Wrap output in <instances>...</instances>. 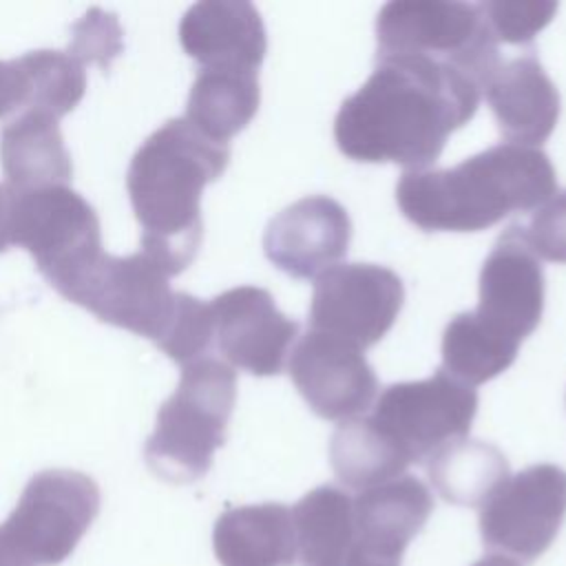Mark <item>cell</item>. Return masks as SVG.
Returning a JSON list of instances; mask_svg holds the SVG:
<instances>
[{
	"instance_id": "cell-1",
	"label": "cell",
	"mask_w": 566,
	"mask_h": 566,
	"mask_svg": "<svg viewBox=\"0 0 566 566\" xmlns=\"http://www.w3.org/2000/svg\"><path fill=\"white\" fill-rule=\"evenodd\" d=\"M482 86L464 71L422 55H378L367 82L334 119L338 150L363 164L427 170L447 137L480 106Z\"/></svg>"
},
{
	"instance_id": "cell-2",
	"label": "cell",
	"mask_w": 566,
	"mask_h": 566,
	"mask_svg": "<svg viewBox=\"0 0 566 566\" xmlns=\"http://www.w3.org/2000/svg\"><path fill=\"white\" fill-rule=\"evenodd\" d=\"M230 161L228 144L212 142L186 117H172L144 139L130 159L126 188L142 226V252L168 276L184 272L203 237L201 192Z\"/></svg>"
},
{
	"instance_id": "cell-3",
	"label": "cell",
	"mask_w": 566,
	"mask_h": 566,
	"mask_svg": "<svg viewBox=\"0 0 566 566\" xmlns=\"http://www.w3.org/2000/svg\"><path fill=\"white\" fill-rule=\"evenodd\" d=\"M555 190L548 155L506 142L453 168L402 172L396 203L424 232H480L517 210L542 206Z\"/></svg>"
},
{
	"instance_id": "cell-4",
	"label": "cell",
	"mask_w": 566,
	"mask_h": 566,
	"mask_svg": "<svg viewBox=\"0 0 566 566\" xmlns=\"http://www.w3.org/2000/svg\"><path fill=\"white\" fill-rule=\"evenodd\" d=\"M237 400L234 369L214 356L181 367L177 389L157 409L155 431L144 444L148 469L172 484L203 478L226 442Z\"/></svg>"
},
{
	"instance_id": "cell-5",
	"label": "cell",
	"mask_w": 566,
	"mask_h": 566,
	"mask_svg": "<svg viewBox=\"0 0 566 566\" xmlns=\"http://www.w3.org/2000/svg\"><path fill=\"white\" fill-rule=\"evenodd\" d=\"M99 513V486L73 469L35 473L11 515L0 524V544L24 566L64 562Z\"/></svg>"
},
{
	"instance_id": "cell-6",
	"label": "cell",
	"mask_w": 566,
	"mask_h": 566,
	"mask_svg": "<svg viewBox=\"0 0 566 566\" xmlns=\"http://www.w3.org/2000/svg\"><path fill=\"white\" fill-rule=\"evenodd\" d=\"M9 241L31 252L60 294L104 252L95 208L69 186L13 190Z\"/></svg>"
},
{
	"instance_id": "cell-7",
	"label": "cell",
	"mask_w": 566,
	"mask_h": 566,
	"mask_svg": "<svg viewBox=\"0 0 566 566\" xmlns=\"http://www.w3.org/2000/svg\"><path fill=\"white\" fill-rule=\"evenodd\" d=\"M378 55H422L447 62L480 86L497 66V42L480 7L467 2L396 0L376 18Z\"/></svg>"
},
{
	"instance_id": "cell-8",
	"label": "cell",
	"mask_w": 566,
	"mask_h": 566,
	"mask_svg": "<svg viewBox=\"0 0 566 566\" xmlns=\"http://www.w3.org/2000/svg\"><path fill=\"white\" fill-rule=\"evenodd\" d=\"M168 274L142 250L128 256L102 252L62 294L102 323L150 338L164 336L177 305Z\"/></svg>"
},
{
	"instance_id": "cell-9",
	"label": "cell",
	"mask_w": 566,
	"mask_h": 566,
	"mask_svg": "<svg viewBox=\"0 0 566 566\" xmlns=\"http://www.w3.org/2000/svg\"><path fill=\"white\" fill-rule=\"evenodd\" d=\"M475 411V389L438 369L429 378L385 387L369 418L411 462H427L440 447L467 438Z\"/></svg>"
},
{
	"instance_id": "cell-10",
	"label": "cell",
	"mask_w": 566,
	"mask_h": 566,
	"mask_svg": "<svg viewBox=\"0 0 566 566\" xmlns=\"http://www.w3.org/2000/svg\"><path fill=\"white\" fill-rule=\"evenodd\" d=\"M566 517V471L557 464L522 469L480 506L486 548L515 562H535L557 537Z\"/></svg>"
},
{
	"instance_id": "cell-11",
	"label": "cell",
	"mask_w": 566,
	"mask_h": 566,
	"mask_svg": "<svg viewBox=\"0 0 566 566\" xmlns=\"http://www.w3.org/2000/svg\"><path fill=\"white\" fill-rule=\"evenodd\" d=\"M405 303L400 276L376 263H343L316 276L310 329L358 349L376 345L396 323Z\"/></svg>"
},
{
	"instance_id": "cell-12",
	"label": "cell",
	"mask_w": 566,
	"mask_h": 566,
	"mask_svg": "<svg viewBox=\"0 0 566 566\" xmlns=\"http://www.w3.org/2000/svg\"><path fill=\"white\" fill-rule=\"evenodd\" d=\"M544 290V268L528 248L522 226L511 223L482 263L473 316L482 327L520 347L542 321Z\"/></svg>"
},
{
	"instance_id": "cell-13",
	"label": "cell",
	"mask_w": 566,
	"mask_h": 566,
	"mask_svg": "<svg viewBox=\"0 0 566 566\" xmlns=\"http://www.w3.org/2000/svg\"><path fill=\"white\" fill-rule=\"evenodd\" d=\"M212 343L219 354L252 376H279L290 347L298 336V323L285 316L265 287L239 285L210 301Z\"/></svg>"
},
{
	"instance_id": "cell-14",
	"label": "cell",
	"mask_w": 566,
	"mask_h": 566,
	"mask_svg": "<svg viewBox=\"0 0 566 566\" xmlns=\"http://www.w3.org/2000/svg\"><path fill=\"white\" fill-rule=\"evenodd\" d=\"M287 371L307 407L325 420L356 418L378 391L363 349L312 329L290 352Z\"/></svg>"
},
{
	"instance_id": "cell-15",
	"label": "cell",
	"mask_w": 566,
	"mask_h": 566,
	"mask_svg": "<svg viewBox=\"0 0 566 566\" xmlns=\"http://www.w3.org/2000/svg\"><path fill=\"white\" fill-rule=\"evenodd\" d=\"M352 221L332 197L310 195L270 219L263 234L265 256L294 279H314L347 254Z\"/></svg>"
},
{
	"instance_id": "cell-16",
	"label": "cell",
	"mask_w": 566,
	"mask_h": 566,
	"mask_svg": "<svg viewBox=\"0 0 566 566\" xmlns=\"http://www.w3.org/2000/svg\"><path fill=\"white\" fill-rule=\"evenodd\" d=\"M179 42L201 69L259 73L268 51L261 13L243 0L195 2L179 22Z\"/></svg>"
},
{
	"instance_id": "cell-17",
	"label": "cell",
	"mask_w": 566,
	"mask_h": 566,
	"mask_svg": "<svg viewBox=\"0 0 566 566\" xmlns=\"http://www.w3.org/2000/svg\"><path fill=\"white\" fill-rule=\"evenodd\" d=\"M482 91L509 144L535 148L555 130L562 111L559 91L533 53L500 60Z\"/></svg>"
},
{
	"instance_id": "cell-18",
	"label": "cell",
	"mask_w": 566,
	"mask_h": 566,
	"mask_svg": "<svg viewBox=\"0 0 566 566\" xmlns=\"http://www.w3.org/2000/svg\"><path fill=\"white\" fill-rule=\"evenodd\" d=\"M212 548L221 566H294L292 511L279 502L228 509L214 522Z\"/></svg>"
},
{
	"instance_id": "cell-19",
	"label": "cell",
	"mask_w": 566,
	"mask_h": 566,
	"mask_svg": "<svg viewBox=\"0 0 566 566\" xmlns=\"http://www.w3.org/2000/svg\"><path fill=\"white\" fill-rule=\"evenodd\" d=\"M0 164L7 186L13 190L66 186L73 175L57 119L38 111H24L4 124L0 130Z\"/></svg>"
},
{
	"instance_id": "cell-20",
	"label": "cell",
	"mask_w": 566,
	"mask_h": 566,
	"mask_svg": "<svg viewBox=\"0 0 566 566\" xmlns=\"http://www.w3.org/2000/svg\"><path fill=\"white\" fill-rule=\"evenodd\" d=\"M259 73L199 69L186 102V119L206 137L228 144L259 111Z\"/></svg>"
},
{
	"instance_id": "cell-21",
	"label": "cell",
	"mask_w": 566,
	"mask_h": 566,
	"mask_svg": "<svg viewBox=\"0 0 566 566\" xmlns=\"http://www.w3.org/2000/svg\"><path fill=\"white\" fill-rule=\"evenodd\" d=\"M424 464L433 489L460 506H482L509 480L504 453L491 442L471 438L440 447Z\"/></svg>"
},
{
	"instance_id": "cell-22",
	"label": "cell",
	"mask_w": 566,
	"mask_h": 566,
	"mask_svg": "<svg viewBox=\"0 0 566 566\" xmlns=\"http://www.w3.org/2000/svg\"><path fill=\"white\" fill-rule=\"evenodd\" d=\"M329 462L338 482L354 491L396 480L411 464L369 416L340 420L329 440Z\"/></svg>"
},
{
	"instance_id": "cell-23",
	"label": "cell",
	"mask_w": 566,
	"mask_h": 566,
	"mask_svg": "<svg viewBox=\"0 0 566 566\" xmlns=\"http://www.w3.org/2000/svg\"><path fill=\"white\" fill-rule=\"evenodd\" d=\"M296 562L301 566H345L352 548V495L323 484L292 509Z\"/></svg>"
},
{
	"instance_id": "cell-24",
	"label": "cell",
	"mask_w": 566,
	"mask_h": 566,
	"mask_svg": "<svg viewBox=\"0 0 566 566\" xmlns=\"http://www.w3.org/2000/svg\"><path fill=\"white\" fill-rule=\"evenodd\" d=\"M517 349V345L482 327L473 312H460L444 327L440 369L455 380L475 387L506 371L513 365Z\"/></svg>"
},
{
	"instance_id": "cell-25",
	"label": "cell",
	"mask_w": 566,
	"mask_h": 566,
	"mask_svg": "<svg viewBox=\"0 0 566 566\" xmlns=\"http://www.w3.org/2000/svg\"><path fill=\"white\" fill-rule=\"evenodd\" d=\"M24 77V111H38L53 119L71 113L86 93L84 66L64 51H29L15 57Z\"/></svg>"
},
{
	"instance_id": "cell-26",
	"label": "cell",
	"mask_w": 566,
	"mask_h": 566,
	"mask_svg": "<svg viewBox=\"0 0 566 566\" xmlns=\"http://www.w3.org/2000/svg\"><path fill=\"white\" fill-rule=\"evenodd\" d=\"M212 310L210 303H203L201 298L188 294V292H177V305L175 314L159 338L157 347L179 363L181 367L208 356V349L212 345Z\"/></svg>"
},
{
	"instance_id": "cell-27",
	"label": "cell",
	"mask_w": 566,
	"mask_h": 566,
	"mask_svg": "<svg viewBox=\"0 0 566 566\" xmlns=\"http://www.w3.org/2000/svg\"><path fill=\"white\" fill-rule=\"evenodd\" d=\"M480 13L495 38V42L506 44H531L535 35L553 20L557 13V2H511V0H489L478 2Z\"/></svg>"
},
{
	"instance_id": "cell-28",
	"label": "cell",
	"mask_w": 566,
	"mask_h": 566,
	"mask_svg": "<svg viewBox=\"0 0 566 566\" xmlns=\"http://www.w3.org/2000/svg\"><path fill=\"white\" fill-rule=\"evenodd\" d=\"M122 51V27L115 13L102 9H91L80 22L73 24V40L69 53L84 66L95 62L102 69H108L111 62Z\"/></svg>"
},
{
	"instance_id": "cell-29",
	"label": "cell",
	"mask_w": 566,
	"mask_h": 566,
	"mask_svg": "<svg viewBox=\"0 0 566 566\" xmlns=\"http://www.w3.org/2000/svg\"><path fill=\"white\" fill-rule=\"evenodd\" d=\"M522 232L537 259L566 263V190H557L537 206Z\"/></svg>"
},
{
	"instance_id": "cell-30",
	"label": "cell",
	"mask_w": 566,
	"mask_h": 566,
	"mask_svg": "<svg viewBox=\"0 0 566 566\" xmlns=\"http://www.w3.org/2000/svg\"><path fill=\"white\" fill-rule=\"evenodd\" d=\"M27 88L15 60H0V119L15 108H24Z\"/></svg>"
},
{
	"instance_id": "cell-31",
	"label": "cell",
	"mask_w": 566,
	"mask_h": 566,
	"mask_svg": "<svg viewBox=\"0 0 566 566\" xmlns=\"http://www.w3.org/2000/svg\"><path fill=\"white\" fill-rule=\"evenodd\" d=\"M473 566H520V564L504 555H489V557H482L480 562H475Z\"/></svg>"
},
{
	"instance_id": "cell-32",
	"label": "cell",
	"mask_w": 566,
	"mask_h": 566,
	"mask_svg": "<svg viewBox=\"0 0 566 566\" xmlns=\"http://www.w3.org/2000/svg\"><path fill=\"white\" fill-rule=\"evenodd\" d=\"M0 566H24L20 559H15L2 544H0Z\"/></svg>"
}]
</instances>
